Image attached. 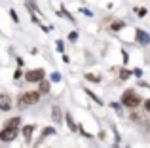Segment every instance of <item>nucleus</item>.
<instances>
[{"mask_svg":"<svg viewBox=\"0 0 150 148\" xmlns=\"http://www.w3.org/2000/svg\"><path fill=\"white\" fill-rule=\"evenodd\" d=\"M122 104L127 108H137L141 104V97L135 93V89H127V91H124V95H122Z\"/></svg>","mask_w":150,"mask_h":148,"instance_id":"1","label":"nucleus"},{"mask_svg":"<svg viewBox=\"0 0 150 148\" xmlns=\"http://www.w3.org/2000/svg\"><path fill=\"white\" fill-rule=\"evenodd\" d=\"M40 91H27L23 93L21 97H19V104L21 106H27V104H36L38 101H40Z\"/></svg>","mask_w":150,"mask_h":148,"instance_id":"2","label":"nucleus"},{"mask_svg":"<svg viewBox=\"0 0 150 148\" xmlns=\"http://www.w3.org/2000/svg\"><path fill=\"white\" fill-rule=\"evenodd\" d=\"M46 76V70L44 68H33V70L25 72V80L29 82V84H36V82H42Z\"/></svg>","mask_w":150,"mask_h":148,"instance_id":"3","label":"nucleus"},{"mask_svg":"<svg viewBox=\"0 0 150 148\" xmlns=\"http://www.w3.org/2000/svg\"><path fill=\"white\" fill-rule=\"evenodd\" d=\"M15 137H17V129H11V127H4V129L0 131V141H4V142L13 141Z\"/></svg>","mask_w":150,"mask_h":148,"instance_id":"4","label":"nucleus"},{"mask_svg":"<svg viewBox=\"0 0 150 148\" xmlns=\"http://www.w3.org/2000/svg\"><path fill=\"white\" fill-rule=\"evenodd\" d=\"M135 36H137V42H139L141 46H146L148 42H150V34L144 32V30H141V29L135 30Z\"/></svg>","mask_w":150,"mask_h":148,"instance_id":"5","label":"nucleus"},{"mask_svg":"<svg viewBox=\"0 0 150 148\" xmlns=\"http://www.w3.org/2000/svg\"><path fill=\"white\" fill-rule=\"evenodd\" d=\"M10 108H11V99H10V95L2 93V95H0V110L8 112Z\"/></svg>","mask_w":150,"mask_h":148,"instance_id":"6","label":"nucleus"},{"mask_svg":"<svg viewBox=\"0 0 150 148\" xmlns=\"http://www.w3.org/2000/svg\"><path fill=\"white\" fill-rule=\"evenodd\" d=\"M19 125H21V118L19 116H13V118H10L4 123V127H11V129H19Z\"/></svg>","mask_w":150,"mask_h":148,"instance_id":"7","label":"nucleus"},{"mask_svg":"<svg viewBox=\"0 0 150 148\" xmlns=\"http://www.w3.org/2000/svg\"><path fill=\"white\" fill-rule=\"evenodd\" d=\"M51 118H53L55 123H61L63 122V114H61V108H59V106H53V108H51Z\"/></svg>","mask_w":150,"mask_h":148,"instance_id":"8","label":"nucleus"},{"mask_svg":"<svg viewBox=\"0 0 150 148\" xmlns=\"http://www.w3.org/2000/svg\"><path fill=\"white\" fill-rule=\"evenodd\" d=\"M38 84H40V85H38V91H40V93H50L51 84L48 80H42V82H38Z\"/></svg>","mask_w":150,"mask_h":148,"instance_id":"9","label":"nucleus"},{"mask_svg":"<svg viewBox=\"0 0 150 148\" xmlns=\"http://www.w3.org/2000/svg\"><path fill=\"white\" fill-rule=\"evenodd\" d=\"M33 131H34V125H25V127H23V135H25L27 142H29L30 137H33Z\"/></svg>","mask_w":150,"mask_h":148,"instance_id":"10","label":"nucleus"},{"mask_svg":"<svg viewBox=\"0 0 150 148\" xmlns=\"http://www.w3.org/2000/svg\"><path fill=\"white\" fill-rule=\"evenodd\" d=\"M65 120H67V123H69V129L76 131V123H74V120H72V114H65Z\"/></svg>","mask_w":150,"mask_h":148,"instance_id":"11","label":"nucleus"},{"mask_svg":"<svg viewBox=\"0 0 150 148\" xmlns=\"http://www.w3.org/2000/svg\"><path fill=\"white\" fill-rule=\"evenodd\" d=\"M124 23H122V21H114L112 23V25H110V29H112V30H120V29H124Z\"/></svg>","mask_w":150,"mask_h":148,"instance_id":"12","label":"nucleus"},{"mask_svg":"<svg viewBox=\"0 0 150 148\" xmlns=\"http://www.w3.org/2000/svg\"><path fill=\"white\" fill-rule=\"evenodd\" d=\"M86 80H89V82H101V78L99 76H95V74H86Z\"/></svg>","mask_w":150,"mask_h":148,"instance_id":"13","label":"nucleus"},{"mask_svg":"<svg viewBox=\"0 0 150 148\" xmlns=\"http://www.w3.org/2000/svg\"><path fill=\"white\" fill-rule=\"evenodd\" d=\"M86 93H88V95L91 97V99L95 101V103H99V104H103V101H101V99H97V95H95V93H91V91H89V89H86Z\"/></svg>","mask_w":150,"mask_h":148,"instance_id":"14","label":"nucleus"},{"mask_svg":"<svg viewBox=\"0 0 150 148\" xmlns=\"http://www.w3.org/2000/svg\"><path fill=\"white\" fill-rule=\"evenodd\" d=\"M129 76H131V72H129V70H120V78H122V80H127Z\"/></svg>","mask_w":150,"mask_h":148,"instance_id":"15","label":"nucleus"},{"mask_svg":"<svg viewBox=\"0 0 150 148\" xmlns=\"http://www.w3.org/2000/svg\"><path fill=\"white\" fill-rule=\"evenodd\" d=\"M69 40H70V42H76V40H78V32H70V34H69Z\"/></svg>","mask_w":150,"mask_h":148,"instance_id":"16","label":"nucleus"},{"mask_svg":"<svg viewBox=\"0 0 150 148\" xmlns=\"http://www.w3.org/2000/svg\"><path fill=\"white\" fill-rule=\"evenodd\" d=\"M129 118H131L133 122H139V120H141V116L137 114V112H131V116H129Z\"/></svg>","mask_w":150,"mask_h":148,"instance_id":"17","label":"nucleus"},{"mask_svg":"<svg viewBox=\"0 0 150 148\" xmlns=\"http://www.w3.org/2000/svg\"><path fill=\"white\" fill-rule=\"evenodd\" d=\"M10 15H11V19H13L15 23H19V17H17V13H15L13 10H10Z\"/></svg>","mask_w":150,"mask_h":148,"instance_id":"18","label":"nucleus"},{"mask_svg":"<svg viewBox=\"0 0 150 148\" xmlns=\"http://www.w3.org/2000/svg\"><path fill=\"white\" fill-rule=\"evenodd\" d=\"M144 110H146V112H148V114H150V99L146 101V103H144Z\"/></svg>","mask_w":150,"mask_h":148,"instance_id":"19","label":"nucleus"},{"mask_svg":"<svg viewBox=\"0 0 150 148\" xmlns=\"http://www.w3.org/2000/svg\"><path fill=\"white\" fill-rule=\"evenodd\" d=\"M139 15H141V17H144V15H146V10H144V8H141V10H139Z\"/></svg>","mask_w":150,"mask_h":148,"instance_id":"20","label":"nucleus"},{"mask_svg":"<svg viewBox=\"0 0 150 148\" xmlns=\"http://www.w3.org/2000/svg\"><path fill=\"white\" fill-rule=\"evenodd\" d=\"M13 78H15V80H17V78H21V70H15L13 72Z\"/></svg>","mask_w":150,"mask_h":148,"instance_id":"21","label":"nucleus"}]
</instances>
